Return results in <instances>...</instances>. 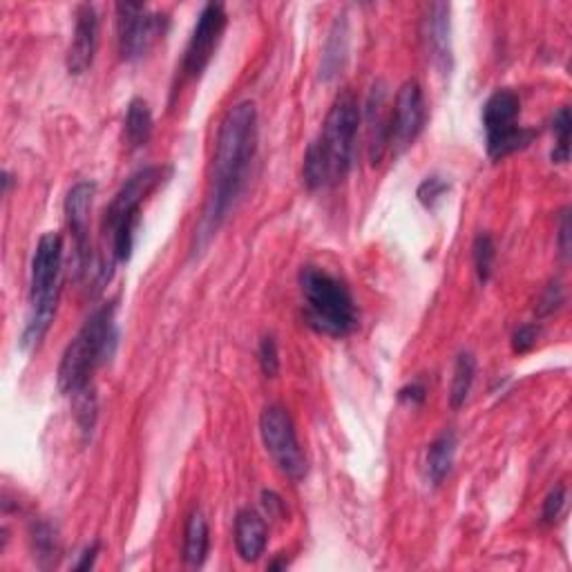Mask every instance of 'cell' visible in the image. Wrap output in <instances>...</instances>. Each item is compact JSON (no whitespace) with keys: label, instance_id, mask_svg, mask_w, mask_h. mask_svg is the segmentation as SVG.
<instances>
[{"label":"cell","instance_id":"obj_1","mask_svg":"<svg viewBox=\"0 0 572 572\" xmlns=\"http://www.w3.org/2000/svg\"><path fill=\"white\" fill-rule=\"evenodd\" d=\"M257 150V108L253 101H242L226 112L219 123L215 157L208 177L206 204L195 228L193 253L199 255L213 242L228 213L240 199L249 179Z\"/></svg>","mask_w":572,"mask_h":572},{"label":"cell","instance_id":"obj_2","mask_svg":"<svg viewBox=\"0 0 572 572\" xmlns=\"http://www.w3.org/2000/svg\"><path fill=\"white\" fill-rule=\"evenodd\" d=\"M360 114L354 92L338 94L318 137L309 143L304 155L302 179L309 190H327L347 179L354 166Z\"/></svg>","mask_w":572,"mask_h":572},{"label":"cell","instance_id":"obj_3","mask_svg":"<svg viewBox=\"0 0 572 572\" xmlns=\"http://www.w3.org/2000/svg\"><path fill=\"white\" fill-rule=\"evenodd\" d=\"M114 311H117L114 304H103L101 309L94 311L83 322V327L72 338L68 349H65L59 374H56V383H59V392L63 396L74 398L85 392V389H90L94 371L114 356L119 342Z\"/></svg>","mask_w":572,"mask_h":572},{"label":"cell","instance_id":"obj_4","mask_svg":"<svg viewBox=\"0 0 572 572\" xmlns=\"http://www.w3.org/2000/svg\"><path fill=\"white\" fill-rule=\"evenodd\" d=\"M304 320L329 338H347L358 329V309L349 286L322 266L307 264L298 275Z\"/></svg>","mask_w":572,"mask_h":572},{"label":"cell","instance_id":"obj_5","mask_svg":"<svg viewBox=\"0 0 572 572\" xmlns=\"http://www.w3.org/2000/svg\"><path fill=\"white\" fill-rule=\"evenodd\" d=\"M170 177L166 166H146L126 179L119 193L112 197L103 215V235L110 240V255L114 264H123L135 251L137 231L141 224V206L155 190Z\"/></svg>","mask_w":572,"mask_h":572},{"label":"cell","instance_id":"obj_6","mask_svg":"<svg viewBox=\"0 0 572 572\" xmlns=\"http://www.w3.org/2000/svg\"><path fill=\"white\" fill-rule=\"evenodd\" d=\"M63 271V240L59 233H45L38 240L32 257V278H30V313L21 336V349L32 351L41 345L50 331L56 302H59Z\"/></svg>","mask_w":572,"mask_h":572},{"label":"cell","instance_id":"obj_7","mask_svg":"<svg viewBox=\"0 0 572 572\" xmlns=\"http://www.w3.org/2000/svg\"><path fill=\"white\" fill-rule=\"evenodd\" d=\"M481 119L485 130V150L494 161H501L512 152L526 148L535 139V130L521 126V99L510 88L490 94L483 106Z\"/></svg>","mask_w":572,"mask_h":572},{"label":"cell","instance_id":"obj_8","mask_svg":"<svg viewBox=\"0 0 572 572\" xmlns=\"http://www.w3.org/2000/svg\"><path fill=\"white\" fill-rule=\"evenodd\" d=\"M260 434L266 452L286 479L298 483L309 474V461L300 447L293 418L282 405L264 409L260 418Z\"/></svg>","mask_w":572,"mask_h":572},{"label":"cell","instance_id":"obj_9","mask_svg":"<svg viewBox=\"0 0 572 572\" xmlns=\"http://www.w3.org/2000/svg\"><path fill=\"white\" fill-rule=\"evenodd\" d=\"M117 38L123 61H139L168 32V16L143 3H117Z\"/></svg>","mask_w":572,"mask_h":572},{"label":"cell","instance_id":"obj_10","mask_svg":"<svg viewBox=\"0 0 572 572\" xmlns=\"http://www.w3.org/2000/svg\"><path fill=\"white\" fill-rule=\"evenodd\" d=\"M226 23L228 16L222 3H206L202 7L186 45L184 61H181V72H184L186 79H199L204 74L208 63L213 61L219 41H222Z\"/></svg>","mask_w":572,"mask_h":572},{"label":"cell","instance_id":"obj_11","mask_svg":"<svg viewBox=\"0 0 572 572\" xmlns=\"http://www.w3.org/2000/svg\"><path fill=\"white\" fill-rule=\"evenodd\" d=\"M427 121L425 94L418 81H405L396 92L392 106V126H389V152L394 157L412 146L421 135Z\"/></svg>","mask_w":572,"mask_h":572},{"label":"cell","instance_id":"obj_12","mask_svg":"<svg viewBox=\"0 0 572 572\" xmlns=\"http://www.w3.org/2000/svg\"><path fill=\"white\" fill-rule=\"evenodd\" d=\"M99 34H101V21L97 7L90 3L76 7L72 43L68 56H65V65H68V72L72 76H81L92 68L94 56H97L99 50Z\"/></svg>","mask_w":572,"mask_h":572},{"label":"cell","instance_id":"obj_13","mask_svg":"<svg viewBox=\"0 0 572 572\" xmlns=\"http://www.w3.org/2000/svg\"><path fill=\"white\" fill-rule=\"evenodd\" d=\"M97 195V184L94 181H79L70 188L68 197H65V219H68L76 262H79V271L90 262V213L92 202Z\"/></svg>","mask_w":572,"mask_h":572},{"label":"cell","instance_id":"obj_14","mask_svg":"<svg viewBox=\"0 0 572 572\" xmlns=\"http://www.w3.org/2000/svg\"><path fill=\"white\" fill-rule=\"evenodd\" d=\"M367 126H369V159L378 166L389 152V126H392V108L387 103L385 83H376L367 99Z\"/></svg>","mask_w":572,"mask_h":572},{"label":"cell","instance_id":"obj_15","mask_svg":"<svg viewBox=\"0 0 572 572\" xmlns=\"http://www.w3.org/2000/svg\"><path fill=\"white\" fill-rule=\"evenodd\" d=\"M425 47L436 68L443 72L452 70V38H450V5L434 3L427 9L423 21Z\"/></svg>","mask_w":572,"mask_h":572},{"label":"cell","instance_id":"obj_16","mask_svg":"<svg viewBox=\"0 0 572 572\" xmlns=\"http://www.w3.org/2000/svg\"><path fill=\"white\" fill-rule=\"evenodd\" d=\"M266 541H269V530L260 512L251 508L240 510L235 517V548L237 555L246 564H255L264 555Z\"/></svg>","mask_w":572,"mask_h":572},{"label":"cell","instance_id":"obj_17","mask_svg":"<svg viewBox=\"0 0 572 572\" xmlns=\"http://www.w3.org/2000/svg\"><path fill=\"white\" fill-rule=\"evenodd\" d=\"M349 54V27L345 16H338V21L333 23L327 45H324L322 52V65H320V79L322 81H331L336 79L340 74V70L345 68Z\"/></svg>","mask_w":572,"mask_h":572},{"label":"cell","instance_id":"obj_18","mask_svg":"<svg viewBox=\"0 0 572 572\" xmlns=\"http://www.w3.org/2000/svg\"><path fill=\"white\" fill-rule=\"evenodd\" d=\"M208 546H211V537H208V521L202 510H195L190 514L186 523V537H184V561L190 568H202L208 557Z\"/></svg>","mask_w":572,"mask_h":572},{"label":"cell","instance_id":"obj_19","mask_svg":"<svg viewBox=\"0 0 572 572\" xmlns=\"http://www.w3.org/2000/svg\"><path fill=\"white\" fill-rule=\"evenodd\" d=\"M152 128H155V119H152V110L146 99H132L128 103L126 123H123V132H126V141L130 148H143L152 137Z\"/></svg>","mask_w":572,"mask_h":572},{"label":"cell","instance_id":"obj_20","mask_svg":"<svg viewBox=\"0 0 572 572\" xmlns=\"http://www.w3.org/2000/svg\"><path fill=\"white\" fill-rule=\"evenodd\" d=\"M456 459V436L452 432H443L427 450V479L434 485H441L447 474L452 472Z\"/></svg>","mask_w":572,"mask_h":572},{"label":"cell","instance_id":"obj_21","mask_svg":"<svg viewBox=\"0 0 572 572\" xmlns=\"http://www.w3.org/2000/svg\"><path fill=\"white\" fill-rule=\"evenodd\" d=\"M476 378V358L470 351H463L456 358L454 374H452V387H450V405L454 409H461L465 405V400L470 398L472 385Z\"/></svg>","mask_w":572,"mask_h":572},{"label":"cell","instance_id":"obj_22","mask_svg":"<svg viewBox=\"0 0 572 572\" xmlns=\"http://www.w3.org/2000/svg\"><path fill=\"white\" fill-rule=\"evenodd\" d=\"M30 541L34 548V557L38 559V564L43 568L50 566L56 561V555H59V535L52 523L47 521H34L32 530H30Z\"/></svg>","mask_w":572,"mask_h":572},{"label":"cell","instance_id":"obj_23","mask_svg":"<svg viewBox=\"0 0 572 572\" xmlns=\"http://www.w3.org/2000/svg\"><path fill=\"white\" fill-rule=\"evenodd\" d=\"M552 135H555V148L550 152V159L555 164H568L570 159V135H572V117L570 108H559L552 117Z\"/></svg>","mask_w":572,"mask_h":572},{"label":"cell","instance_id":"obj_24","mask_svg":"<svg viewBox=\"0 0 572 572\" xmlns=\"http://www.w3.org/2000/svg\"><path fill=\"white\" fill-rule=\"evenodd\" d=\"M472 257H474L476 275H479V280L485 284L490 280L494 257H497V246H494V240L488 233H481L479 237H476L474 246H472Z\"/></svg>","mask_w":572,"mask_h":572},{"label":"cell","instance_id":"obj_25","mask_svg":"<svg viewBox=\"0 0 572 572\" xmlns=\"http://www.w3.org/2000/svg\"><path fill=\"white\" fill-rule=\"evenodd\" d=\"M447 190H450V184L443 177L432 175L423 179V184L416 190V197L425 208H434L447 195Z\"/></svg>","mask_w":572,"mask_h":572},{"label":"cell","instance_id":"obj_26","mask_svg":"<svg viewBox=\"0 0 572 572\" xmlns=\"http://www.w3.org/2000/svg\"><path fill=\"white\" fill-rule=\"evenodd\" d=\"M257 360H260V369L266 378H275L280 374V349L273 336L262 338L260 351H257Z\"/></svg>","mask_w":572,"mask_h":572},{"label":"cell","instance_id":"obj_27","mask_svg":"<svg viewBox=\"0 0 572 572\" xmlns=\"http://www.w3.org/2000/svg\"><path fill=\"white\" fill-rule=\"evenodd\" d=\"M566 488L564 485H557L555 490H550V494L543 501V510H541V521L543 523H555L561 514L566 510Z\"/></svg>","mask_w":572,"mask_h":572},{"label":"cell","instance_id":"obj_28","mask_svg":"<svg viewBox=\"0 0 572 572\" xmlns=\"http://www.w3.org/2000/svg\"><path fill=\"white\" fill-rule=\"evenodd\" d=\"M539 340V327L535 322H528V324H521V327L512 333V351L514 354H528V351L535 349Z\"/></svg>","mask_w":572,"mask_h":572},{"label":"cell","instance_id":"obj_29","mask_svg":"<svg viewBox=\"0 0 572 572\" xmlns=\"http://www.w3.org/2000/svg\"><path fill=\"white\" fill-rule=\"evenodd\" d=\"M564 302H566V293H564V286H561L559 280H552L548 284V289L543 291L541 295V302H539V316H550V313H555L559 311L561 307H564Z\"/></svg>","mask_w":572,"mask_h":572},{"label":"cell","instance_id":"obj_30","mask_svg":"<svg viewBox=\"0 0 572 572\" xmlns=\"http://www.w3.org/2000/svg\"><path fill=\"white\" fill-rule=\"evenodd\" d=\"M398 398L403 400V403H407V405L418 407V405H423V403H425V398H427V387L421 383V380H414V383H409V385H405L403 389H400V392H398Z\"/></svg>","mask_w":572,"mask_h":572},{"label":"cell","instance_id":"obj_31","mask_svg":"<svg viewBox=\"0 0 572 572\" xmlns=\"http://www.w3.org/2000/svg\"><path fill=\"white\" fill-rule=\"evenodd\" d=\"M559 251L564 260L570 257V211L564 208L559 219Z\"/></svg>","mask_w":572,"mask_h":572},{"label":"cell","instance_id":"obj_32","mask_svg":"<svg viewBox=\"0 0 572 572\" xmlns=\"http://www.w3.org/2000/svg\"><path fill=\"white\" fill-rule=\"evenodd\" d=\"M262 505H264V510L269 512V517H273V519L284 517V501L275 492L264 490L262 492Z\"/></svg>","mask_w":572,"mask_h":572},{"label":"cell","instance_id":"obj_33","mask_svg":"<svg viewBox=\"0 0 572 572\" xmlns=\"http://www.w3.org/2000/svg\"><path fill=\"white\" fill-rule=\"evenodd\" d=\"M99 548H101L99 541H94L92 546L85 548V550L81 552V559L74 564V570H90V568H94V561H97Z\"/></svg>","mask_w":572,"mask_h":572}]
</instances>
